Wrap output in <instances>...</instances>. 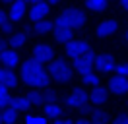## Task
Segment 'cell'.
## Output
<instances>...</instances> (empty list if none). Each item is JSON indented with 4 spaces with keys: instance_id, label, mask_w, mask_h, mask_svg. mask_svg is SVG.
Returning a JSON list of instances; mask_svg holds the SVG:
<instances>
[{
    "instance_id": "obj_1",
    "label": "cell",
    "mask_w": 128,
    "mask_h": 124,
    "mask_svg": "<svg viewBox=\"0 0 128 124\" xmlns=\"http://www.w3.org/2000/svg\"><path fill=\"white\" fill-rule=\"evenodd\" d=\"M20 78L27 87H33V89H43L47 87L50 78H48V72L43 68V64L37 62L35 58H27L25 62H22L20 66Z\"/></svg>"
},
{
    "instance_id": "obj_2",
    "label": "cell",
    "mask_w": 128,
    "mask_h": 124,
    "mask_svg": "<svg viewBox=\"0 0 128 124\" xmlns=\"http://www.w3.org/2000/svg\"><path fill=\"white\" fill-rule=\"evenodd\" d=\"M88 22V16L80 8H66L54 18V27H68V29H78L84 27Z\"/></svg>"
},
{
    "instance_id": "obj_3",
    "label": "cell",
    "mask_w": 128,
    "mask_h": 124,
    "mask_svg": "<svg viewBox=\"0 0 128 124\" xmlns=\"http://www.w3.org/2000/svg\"><path fill=\"white\" fill-rule=\"evenodd\" d=\"M48 76L58 84H68L74 76V68L68 62H64V58H54L48 64Z\"/></svg>"
},
{
    "instance_id": "obj_4",
    "label": "cell",
    "mask_w": 128,
    "mask_h": 124,
    "mask_svg": "<svg viewBox=\"0 0 128 124\" xmlns=\"http://www.w3.org/2000/svg\"><path fill=\"white\" fill-rule=\"evenodd\" d=\"M88 103H89V93L86 89H82V87L72 89L64 99V105L74 108V110H82L84 107H88Z\"/></svg>"
},
{
    "instance_id": "obj_5",
    "label": "cell",
    "mask_w": 128,
    "mask_h": 124,
    "mask_svg": "<svg viewBox=\"0 0 128 124\" xmlns=\"http://www.w3.org/2000/svg\"><path fill=\"white\" fill-rule=\"evenodd\" d=\"M64 50H66V54H68L72 60H76V58H80L84 54L91 52V45H89L86 39H74V41H70V43L64 45Z\"/></svg>"
},
{
    "instance_id": "obj_6",
    "label": "cell",
    "mask_w": 128,
    "mask_h": 124,
    "mask_svg": "<svg viewBox=\"0 0 128 124\" xmlns=\"http://www.w3.org/2000/svg\"><path fill=\"white\" fill-rule=\"evenodd\" d=\"M33 58L37 62H41V64H50V62L54 60V48L50 45H47V43H39V45L33 46Z\"/></svg>"
},
{
    "instance_id": "obj_7",
    "label": "cell",
    "mask_w": 128,
    "mask_h": 124,
    "mask_svg": "<svg viewBox=\"0 0 128 124\" xmlns=\"http://www.w3.org/2000/svg\"><path fill=\"white\" fill-rule=\"evenodd\" d=\"M116 29H118V22H116L114 18H107V20L97 23L95 35L99 39H107V37H112V35L116 33Z\"/></svg>"
},
{
    "instance_id": "obj_8",
    "label": "cell",
    "mask_w": 128,
    "mask_h": 124,
    "mask_svg": "<svg viewBox=\"0 0 128 124\" xmlns=\"http://www.w3.org/2000/svg\"><path fill=\"white\" fill-rule=\"evenodd\" d=\"M72 68L78 72V74H86V72H91V70L95 68V52L91 50V52L84 54L80 58H76L72 62Z\"/></svg>"
},
{
    "instance_id": "obj_9",
    "label": "cell",
    "mask_w": 128,
    "mask_h": 124,
    "mask_svg": "<svg viewBox=\"0 0 128 124\" xmlns=\"http://www.w3.org/2000/svg\"><path fill=\"white\" fill-rule=\"evenodd\" d=\"M116 66V62L112 58V54L109 52H101V54H95V70L101 72V74H109L112 72Z\"/></svg>"
},
{
    "instance_id": "obj_10",
    "label": "cell",
    "mask_w": 128,
    "mask_h": 124,
    "mask_svg": "<svg viewBox=\"0 0 128 124\" xmlns=\"http://www.w3.org/2000/svg\"><path fill=\"white\" fill-rule=\"evenodd\" d=\"M48 10H50V4H48V2L33 4V6L29 8L27 16H29L31 23H35V22H41V20H47V16H48Z\"/></svg>"
},
{
    "instance_id": "obj_11",
    "label": "cell",
    "mask_w": 128,
    "mask_h": 124,
    "mask_svg": "<svg viewBox=\"0 0 128 124\" xmlns=\"http://www.w3.org/2000/svg\"><path fill=\"white\" fill-rule=\"evenodd\" d=\"M109 89L114 95H126L128 93V78H122V76L114 74L112 78H109Z\"/></svg>"
},
{
    "instance_id": "obj_12",
    "label": "cell",
    "mask_w": 128,
    "mask_h": 124,
    "mask_svg": "<svg viewBox=\"0 0 128 124\" xmlns=\"http://www.w3.org/2000/svg\"><path fill=\"white\" fill-rule=\"evenodd\" d=\"M10 18H12V22H22L24 20V16L27 14V2L25 0H14L12 4H10V10H8Z\"/></svg>"
},
{
    "instance_id": "obj_13",
    "label": "cell",
    "mask_w": 128,
    "mask_h": 124,
    "mask_svg": "<svg viewBox=\"0 0 128 124\" xmlns=\"http://www.w3.org/2000/svg\"><path fill=\"white\" fill-rule=\"evenodd\" d=\"M0 64L4 66V68H10L14 70L20 64V54H18L16 48H6L4 52H0Z\"/></svg>"
},
{
    "instance_id": "obj_14",
    "label": "cell",
    "mask_w": 128,
    "mask_h": 124,
    "mask_svg": "<svg viewBox=\"0 0 128 124\" xmlns=\"http://www.w3.org/2000/svg\"><path fill=\"white\" fill-rule=\"evenodd\" d=\"M0 84L4 85L6 89H12V87H16V85H18V76L14 74V70L0 66Z\"/></svg>"
},
{
    "instance_id": "obj_15",
    "label": "cell",
    "mask_w": 128,
    "mask_h": 124,
    "mask_svg": "<svg viewBox=\"0 0 128 124\" xmlns=\"http://www.w3.org/2000/svg\"><path fill=\"white\" fill-rule=\"evenodd\" d=\"M107 89L101 87V85H95L91 91H89V103L91 105H103L105 101H107Z\"/></svg>"
},
{
    "instance_id": "obj_16",
    "label": "cell",
    "mask_w": 128,
    "mask_h": 124,
    "mask_svg": "<svg viewBox=\"0 0 128 124\" xmlns=\"http://www.w3.org/2000/svg\"><path fill=\"white\" fill-rule=\"evenodd\" d=\"M52 35H54V41L64 43V45L74 41V29H68V27H54Z\"/></svg>"
},
{
    "instance_id": "obj_17",
    "label": "cell",
    "mask_w": 128,
    "mask_h": 124,
    "mask_svg": "<svg viewBox=\"0 0 128 124\" xmlns=\"http://www.w3.org/2000/svg\"><path fill=\"white\" fill-rule=\"evenodd\" d=\"M25 41H27V33H25L24 29H22V31H16V33H10V37H8V46L18 50L20 46L25 45Z\"/></svg>"
},
{
    "instance_id": "obj_18",
    "label": "cell",
    "mask_w": 128,
    "mask_h": 124,
    "mask_svg": "<svg viewBox=\"0 0 128 124\" xmlns=\"http://www.w3.org/2000/svg\"><path fill=\"white\" fill-rule=\"evenodd\" d=\"M62 110L64 108L58 105V103H47V105H43V112H45V116L47 118H60L62 116Z\"/></svg>"
},
{
    "instance_id": "obj_19",
    "label": "cell",
    "mask_w": 128,
    "mask_h": 124,
    "mask_svg": "<svg viewBox=\"0 0 128 124\" xmlns=\"http://www.w3.org/2000/svg\"><path fill=\"white\" fill-rule=\"evenodd\" d=\"M10 107L16 108L18 112H27V110H29L33 105H31V101H29V99L24 95V97H14V101H12V105H10Z\"/></svg>"
},
{
    "instance_id": "obj_20",
    "label": "cell",
    "mask_w": 128,
    "mask_h": 124,
    "mask_svg": "<svg viewBox=\"0 0 128 124\" xmlns=\"http://www.w3.org/2000/svg\"><path fill=\"white\" fill-rule=\"evenodd\" d=\"M31 29L35 33H48V31H54V22H50V20H41V22H35L31 23Z\"/></svg>"
},
{
    "instance_id": "obj_21",
    "label": "cell",
    "mask_w": 128,
    "mask_h": 124,
    "mask_svg": "<svg viewBox=\"0 0 128 124\" xmlns=\"http://www.w3.org/2000/svg\"><path fill=\"white\" fill-rule=\"evenodd\" d=\"M12 27H14V22L6 10H0V29L4 33H12Z\"/></svg>"
},
{
    "instance_id": "obj_22",
    "label": "cell",
    "mask_w": 128,
    "mask_h": 124,
    "mask_svg": "<svg viewBox=\"0 0 128 124\" xmlns=\"http://www.w3.org/2000/svg\"><path fill=\"white\" fill-rule=\"evenodd\" d=\"M82 82L84 84L91 85V87H95V85H99V82H101V78L95 74V70H91V72H86V74H80Z\"/></svg>"
},
{
    "instance_id": "obj_23",
    "label": "cell",
    "mask_w": 128,
    "mask_h": 124,
    "mask_svg": "<svg viewBox=\"0 0 128 124\" xmlns=\"http://www.w3.org/2000/svg\"><path fill=\"white\" fill-rule=\"evenodd\" d=\"M25 97L31 101V105H45V91H41V89H33Z\"/></svg>"
},
{
    "instance_id": "obj_24",
    "label": "cell",
    "mask_w": 128,
    "mask_h": 124,
    "mask_svg": "<svg viewBox=\"0 0 128 124\" xmlns=\"http://www.w3.org/2000/svg\"><path fill=\"white\" fill-rule=\"evenodd\" d=\"M89 116H91V122L93 124H105L107 120H109V114L105 112L103 108H93Z\"/></svg>"
},
{
    "instance_id": "obj_25",
    "label": "cell",
    "mask_w": 128,
    "mask_h": 124,
    "mask_svg": "<svg viewBox=\"0 0 128 124\" xmlns=\"http://www.w3.org/2000/svg\"><path fill=\"white\" fill-rule=\"evenodd\" d=\"M84 4L91 12H103L107 8V0H84Z\"/></svg>"
},
{
    "instance_id": "obj_26",
    "label": "cell",
    "mask_w": 128,
    "mask_h": 124,
    "mask_svg": "<svg viewBox=\"0 0 128 124\" xmlns=\"http://www.w3.org/2000/svg\"><path fill=\"white\" fill-rule=\"evenodd\" d=\"M16 120H18V110L12 107H6L4 112H2V122L4 124H16Z\"/></svg>"
},
{
    "instance_id": "obj_27",
    "label": "cell",
    "mask_w": 128,
    "mask_h": 124,
    "mask_svg": "<svg viewBox=\"0 0 128 124\" xmlns=\"http://www.w3.org/2000/svg\"><path fill=\"white\" fill-rule=\"evenodd\" d=\"M12 101H14V97L10 95V89H6L4 85L0 84V107H10L12 105Z\"/></svg>"
},
{
    "instance_id": "obj_28",
    "label": "cell",
    "mask_w": 128,
    "mask_h": 124,
    "mask_svg": "<svg viewBox=\"0 0 128 124\" xmlns=\"http://www.w3.org/2000/svg\"><path fill=\"white\" fill-rule=\"evenodd\" d=\"M116 76H122V78H128V62H118L114 70H112Z\"/></svg>"
},
{
    "instance_id": "obj_29",
    "label": "cell",
    "mask_w": 128,
    "mask_h": 124,
    "mask_svg": "<svg viewBox=\"0 0 128 124\" xmlns=\"http://www.w3.org/2000/svg\"><path fill=\"white\" fill-rule=\"evenodd\" d=\"M47 103H56V93L50 91V89L45 91V105H47Z\"/></svg>"
},
{
    "instance_id": "obj_30",
    "label": "cell",
    "mask_w": 128,
    "mask_h": 124,
    "mask_svg": "<svg viewBox=\"0 0 128 124\" xmlns=\"http://www.w3.org/2000/svg\"><path fill=\"white\" fill-rule=\"evenodd\" d=\"M112 124H128V114L126 112H122V114H118L114 120H112Z\"/></svg>"
},
{
    "instance_id": "obj_31",
    "label": "cell",
    "mask_w": 128,
    "mask_h": 124,
    "mask_svg": "<svg viewBox=\"0 0 128 124\" xmlns=\"http://www.w3.org/2000/svg\"><path fill=\"white\" fill-rule=\"evenodd\" d=\"M25 124H39V116L37 114H27L25 116Z\"/></svg>"
},
{
    "instance_id": "obj_32",
    "label": "cell",
    "mask_w": 128,
    "mask_h": 124,
    "mask_svg": "<svg viewBox=\"0 0 128 124\" xmlns=\"http://www.w3.org/2000/svg\"><path fill=\"white\" fill-rule=\"evenodd\" d=\"M6 48H10L8 46V39H0V52H4Z\"/></svg>"
},
{
    "instance_id": "obj_33",
    "label": "cell",
    "mask_w": 128,
    "mask_h": 124,
    "mask_svg": "<svg viewBox=\"0 0 128 124\" xmlns=\"http://www.w3.org/2000/svg\"><path fill=\"white\" fill-rule=\"evenodd\" d=\"M54 124H74V122L70 120V118H56Z\"/></svg>"
},
{
    "instance_id": "obj_34",
    "label": "cell",
    "mask_w": 128,
    "mask_h": 124,
    "mask_svg": "<svg viewBox=\"0 0 128 124\" xmlns=\"http://www.w3.org/2000/svg\"><path fill=\"white\" fill-rule=\"evenodd\" d=\"M74 124H93V122H91V120H88V118H78Z\"/></svg>"
},
{
    "instance_id": "obj_35",
    "label": "cell",
    "mask_w": 128,
    "mask_h": 124,
    "mask_svg": "<svg viewBox=\"0 0 128 124\" xmlns=\"http://www.w3.org/2000/svg\"><path fill=\"white\" fill-rule=\"evenodd\" d=\"M25 2H27V4H41V2H47V0H25Z\"/></svg>"
},
{
    "instance_id": "obj_36",
    "label": "cell",
    "mask_w": 128,
    "mask_h": 124,
    "mask_svg": "<svg viewBox=\"0 0 128 124\" xmlns=\"http://www.w3.org/2000/svg\"><path fill=\"white\" fill-rule=\"evenodd\" d=\"M120 6H122V8L128 12V0H120Z\"/></svg>"
},
{
    "instance_id": "obj_37",
    "label": "cell",
    "mask_w": 128,
    "mask_h": 124,
    "mask_svg": "<svg viewBox=\"0 0 128 124\" xmlns=\"http://www.w3.org/2000/svg\"><path fill=\"white\" fill-rule=\"evenodd\" d=\"M39 124H47V116H39Z\"/></svg>"
},
{
    "instance_id": "obj_38",
    "label": "cell",
    "mask_w": 128,
    "mask_h": 124,
    "mask_svg": "<svg viewBox=\"0 0 128 124\" xmlns=\"http://www.w3.org/2000/svg\"><path fill=\"white\" fill-rule=\"evenodd\" d=\"M60 0H48V4H58Z\"/></svg>"
},
{
    "instance_id": "obj_39",
    "label": "cell",
    "mask_w": 128,
    "mask_h": 124,
    "mask_svg": "<svg viewBox=\"0 0 128 124\" xmlns=\"http://www.w3.org/2000/svg\"><path fill=\"white\" fill-rule=\"evenodd\" d=\"M2 2H6V4H12V2H14V0H2Z\"/></svg>"
},
{
    "instance_id": "obj_40",
    "label": "cell",
    "mask_w": 128,
    "mask_h": 124,
    "mask_svg": "<svg viewBox=\"0 0 128 124\" xmlns=\"http://www.w3.org/2000/svg\"><path fill=\"white\" fill-rule=\"evenodd\" d=\"M2 112H4V107H0V118H2Z\"/></svg>"
},
{
    "instance_id": "obj_41",
    "label": "cell",
    "mask_w": 128,
    "mask_h": 124,
    "mask_svg": "<svg viewBox=\"0 0 128 124\" xmlns=\"http://www.w3.org/2000/svg\"><path fill=\"white\" fill-rule=\"evenodd\" d=\"M124 39H126V43H128V29H126V35H124Z\"/></svg>"
},
{
    "instance_id": "obj_42",
    "label": "cell",
    "mask_w": 128,
    "mask_h": 124,
    "mask_svg": "<svg viewBox=\"0 0 128 124\" xmlns=\"http://www.w3.org/2000/svg\"><path fill=\"white\" fill-rule=\"evenodd\" d=\"M0 124H4V122H2V118H0Z\"/></svg>"
}]
</instances>
